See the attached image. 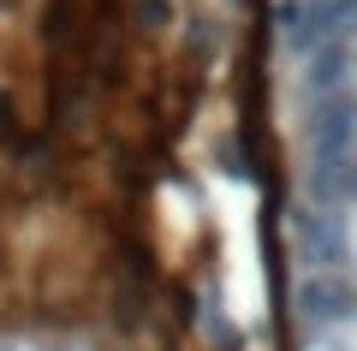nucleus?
I'll list each match as a JSON object with an SVG mask.
<instances>
[{
    "label": "nucleus",
    "instance_id": "nucleus-1",
    "mask_svg": "<svg viewBox=\"0 0 357 351\" xmlns=\"http://www.w3.org/2000/svg\"><path fill=\"white\" fill-rule=\"evenodd\" d=\"M351 286H345L340 274H316V280H304V286H298V310H304V322H340L345 310H351Z\"/></svg>",
    "mask_w": 357,
    "mask_h": 351
},
{
    "label": "nucleus",
    "instance_id": "nucleus-2",
    "mask_svg": "<svg viewBox=\"0 0 357 351\" xmlns=\"http://www.w3.org/2000/svg\"><path fill=\"white\" fill-rule=\"evenodd\" d=\"M298 239H304V251H310V262L328 274L333 262H340V226L328 221V214H304L298 221Z\"/></svg>",
    "mask_w": 357,
    "mask_h": 351
},
{
    "label": "nucleus",
    "instance_id": "nucleus-3",
    "mask_svg": "<svg viewBox=\"0 0 357 351\" xmlns=\"http://www.w3.org/2000/svg\"><path fill=\"white\" fill-rule=\"evenodd\" d=\"M316 197H357V155H340V161H321L316 173Z\"/></svg>",
    "mask_w": 357,
    "mask_h": 351
}]
</instances>
